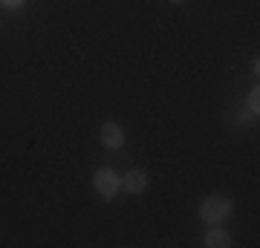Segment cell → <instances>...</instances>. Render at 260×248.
<instances>
[{
  "label": "cell",
  "instance_id": "obj_1",
  "mask_svg": "<svg viewBox=\"0 0 260 248\" xmlns=\"http://www.w3.org/2000/svg\"><path fill=\"white\" fill-rule=\"evenodd\" d=\"M234 211V202L229 196H220V193H211V196H205L200 208H197V217L205 222V225H220L232 217Z\"/></svg>",
  "mask_w": 260,
  "mask_h": 248
},
{
  "label": "cell",
  "instance_id": "obj_2",
  "mask_svg": "<svg viewBox=\"0 0 260 248\" xmlns=\"http://www.w3.org/2000/svg\"><path fill=\"white\" fill-rule=\"evenodd\" d=\"M93 188L104 202H113L121 193V173H116V167H110V165L99 167L93 173Z\"/></svg>",
  "mask_w": 260,
  "mask_h": 248
},
{
  "label": "cell",
  "instance_id": "obj_3",
  "mask_svg": "<svg viewBox=\"0 0 260 248\" xmlns=\"http://www.w3.org/2000/svg\"><path fill=\"white\" fill-rule=\"evenodd\" d=\"M148 170L142 167H130L127 173H121V193H130V196H139V193L148 191Z\"/></svg>",
  "mask_w": 260,
  "mask_h": 248
},
{
  "label": "cell",
  "instance_id": "obj_4",
  "mask_svg": "<svg viewBox=\"0 0 260 248\" xmlns=\"http://www.w3.org/2000/svg\"><path fill=\"white\" fill-rule=\"evenodd\" d=\"M99 141L107 150H121L124 147V127L116 124V121H104L102 130H99Z\"/></svg>",
  "mask_w": 260,
  "mask_h": 248
},
{
  "label": "cell",
  "instance_id": "obj_5",
  "mask_svg": "<svg viewBox=\"0 0 260 248\" xmlns=\"http://www.w3.org/2000/svg\"><path fill=\"white\" fill-rule=\"evenodd\" d=\"M203 245L205 248H229L232 245V234L220 225H205V234H203Z\"/></svg>",
  "mask_w": 260,
  "mask_h": 248
},
{
  "label": "cell",
  "instance_id": "obj_6",
  "mask_svg": "<svg viewBox=\"0 0 260 248\" xmlns=\"http://www.w3.org/2000/svg\"><path fill=\"white\" fill-rule=\"evenodd\" d=\"M246 107H249V110L254 113V119L260 116V90H257V87H254V90H251L249 95H246Z\"/></svg>",
  "mask_w": 260,
  "mask_h": 248
},
{
  "label": "cell",
  "instance_id": "obj_7",
  "mask_svg": "<svg viewBox=\"0 0 260 248\" xmlns=\"http://www.w3.org/2000/svg\"><path fill=\"white\" fill-rule=\"evenodd\" d=\"M26 3H29V0H0V6H3L6 12H20Z\"/></svg>",
  "mask_w": 260,
  "mask_h": 248
},
{
  "label": "cell",
  "instance_id": "obj_8",
  "mask_svg": "<svg viewBox=\"0 0 260 248\" xmlns=\"http://www.w3.org/2000/svg\"><path fill=\"white\" fill-rule=\"evenodd\" d=\"M168 3H174V6H182V3H188V0H168Z\"/></svg>",
  "mask_w": 260,
  "mask_h": 248
}]
</instances>
